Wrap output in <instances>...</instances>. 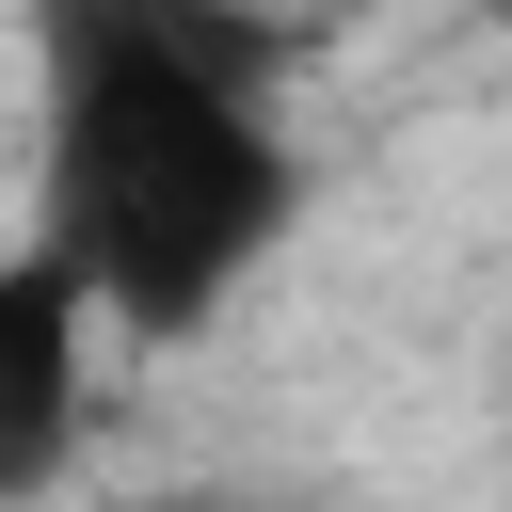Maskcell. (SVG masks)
I'll use <instances>...</instances> for the list:
<instances>
[{"mask_svg":"<svg viewBox=\"0 0 512 512\" xmlns=\"http://www.w3.org/2000/svg\"><path fill=\"white\" fill-rule=\"evenodd\" d=\"M304 224L288 48L208 0H48L32 16V256L112 352H192Z\"/></svg>","mask_w":512,"mask_h":512,"instance_id":"1","label":"cell"},{"mask_svg":"<svg viewBox=\"0 0 512 512\" xmlns=\"http://www.w3.org/2000/svg\"><path fill=\"white\" fill-rule=\"evenodd\" d=\"M96 304L32 256V240H0V512H48L64 480H80V448H96Z\"/></svg>","mask_w":512,"mask_h":512,"instance_id":"2","label":"cell"},{"mask_svg":"<svg viewBox=\"0 0 512 512\" xmlns=\"http://www.w3.org/2000/svg\"><path fill=\"white\" fill-rule=\"evenodd\" d=\"M128 512H320V496H288V480H160Z\"/></svg>","mask_w":512,"mask_h":512,"instance_id":"3","label":"cell"}]
</instances>
